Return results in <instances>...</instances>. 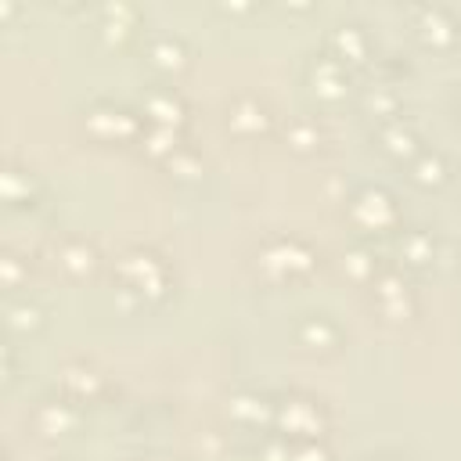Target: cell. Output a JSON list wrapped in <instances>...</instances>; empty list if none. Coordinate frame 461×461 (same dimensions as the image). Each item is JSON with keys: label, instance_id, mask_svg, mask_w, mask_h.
Returning <instances> with one entry per match:
<instances>
[{"label": "cell", "instance_id": "obj_1", "mask_svg": "<svg viewBox=\"0 0 461 461\" xmlns=\"http://www.w3.org/2000/svg\"><path fill=\"white\" fill-rule=\"evenodd\" d=\"M40 317H43V313H40V306H32V303H22V306L11 303V306H7V328H11V331H14V328H25V324L36 328Z\"/></svg>", "mask_w": 461, "mask_h": 461}]
</instances>
